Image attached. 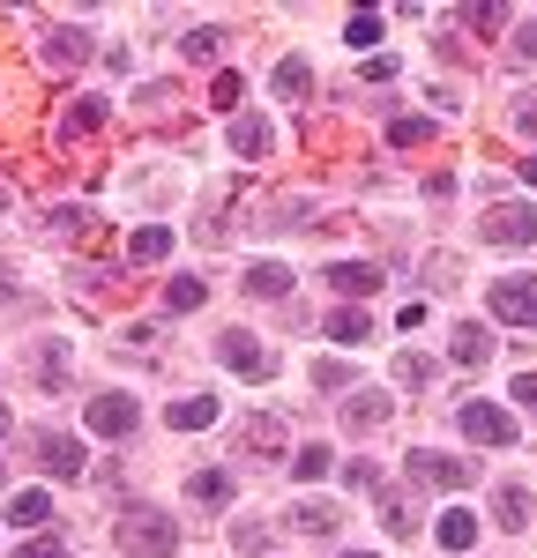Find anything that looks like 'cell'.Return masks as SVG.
I'll list each match as a JSON object with an SVG mask.
<instances>
[{
  "mask_svg": "<svg viewBox=\"0 0 537 558\" xmlns=\"http://www.w3.org/2000/svg\"><path fill=\"white\" fill-rule=\"evenodd\" d=\"M165 305H172V313H202V305H210V283H202V276H172V283H165Z\"/></svg>",
  "mask_w": 537,
  "mask_h": 558,
  "instance_id": "22",
  "label": "cell"
},
{
  "mask_svg": "<svg viewBox=\"0 0 537 558\" xmlns=\"http://www.w3.org/2000/svg\"><path fill=\"white\" fill-rule=\"evenodd\" d=\"M344 558H373V551H344Z\"/></svg>",
  "mask_w": 537,
  "mask_h": 558,
  "instance_id": "45",
  "label": "cell"
},
{
  "mask_svg": "<svg viewBox=\"0 0 537 558\" xmlns=\"http://www.w3.org/2000/svg\"><path fill=\"white\" fill-rule=\"evenodd\" d=\"M321 276H329V291H344V299H373V291H389V260H329Z\"/></svg>",
  "mask_w": 537,
  "mask_h": 558,
  "instance_id": "5",
  "label": "cell"
},
{
  "mask_svg": "<svg viewBox=\"0 0 537 558\" xmlns=\"http://www.w3.org/2000/svg\"><path fill=\"white\" fill-rule=\"evenodd\" d=\"M515 52H523V60H537V15H523V31H515Z\"/></svg>",
  "mask_w": 537,
  "mask_h": 558,
  "instance_id": "39",
  "label": "cell"
},
{
  "mask_svg": "<svg viewBox=\"0 0 537 558\" xmlns=\"http://www.w3.org/2000/svg\"><path fill=\"white\" fill-rule=\"evenodd\" d=\"M403 470L418 476V484H433V492H463V484H470V462H463V454H441V447H410Z\"/></svg>",
  "mask_w": 537,
  "mask_h": 558,
  "instance_id": "3",
  "label": "cell"
},
{
  "mask_svg": "<svg viewBox=\"0 0 537 558\" xmlns=\"http://www.w3.org/2000/svg\"><path fill=\"white\" fill-rule=\"evenodd\" d=\"M217 357L239 373V380H268V350L254 343L247 328H224V336H217Z\"/></svg>",
  "mask_w": 537,
  "mask_h": 558,
  "instance_id": "8",
  "label": "cell"
},
{
  "mask_svg": "<svg viewBox=\"0 0 537 558\" xmlns=\"http://www.w3.org/2000/svg\"><path fill=\"white\" fill-rule=\"evenodd\" d=\"M433 536H441V551H470V544H478V514H463V507H448V514L433 521Z\"/></svg>",
  "mask_w": 537,
  "mask_h": 558,
  "instance_id": "15",
  "label": "cell"
},
{
  "mask_svg": "<svg viewBox=\"0 0 537 558\" xmlns=\"http://www.w3.org/2000/svg\"><path fill=\"white\" fill-rule=\"evenodd\" d=\"M231 544H239V551H268V521H239Z\"/></svg>",
  "mask_w": 537,
  "mask_h": 558,
  "instance_id": "36",
  "label": "cell"
},
{
  "mask_svg": "<svg viewBox=\"0 0 537 558\" xmlns=\"http://www.w3.org/2000/svg\"><path fill=\"white\" fill-rule=\"evenodd\" d=\"M179 52H187V60H217L224 38H217V31H187V38H179Z\"/></svg>",
  "mask_w": 537,
  "mask_h": 558,
  "instance_id": "33",
  "label": "cell"
},
{
  "mask_svg": "<svg viewBox=\"0 0 537 558\" xmlns=\"http://www.w3.org/2000/svg\"><path fill=\"white\" fill-rule=\"evenodd\" d=\"M247 454L254 462H284V417H247Z\"/></svg>",
  "mask_w": 537,
  "mask_h": 558,
  "instance_id": "14",
  "label": "cell"
},
{
  "mask_svg": "<svg viewBox=\"0 0 537 558\" xmlns=\"http://www.w3.org/2000/svg\"><path fill=\"white\" fill-rule=\"evenodd\" d=\"M329 336H336V343H366V336H373V313H358V305H336V313H329Z\"/></svg>",
  "mask_w": 537,
  "mask_h": 558,
  "instance_id": "24",
  "label": "cell"
},
{
  "mask_svg": "<svg viewBox=\"0 0 537 558\" xmlns=\"http://www.w3.org/2000/svg\"><path fill=\"white\" fill-rule=\"evenodd\" d=\"M179 521L157 514V507H120V551L128 558H172Z\"/></svg>",
  "mask_w": 537,
  "mask_h": 558,
  "instance_id": "1",
  "label": "cell"
},
{
  "mask_svg": "<svg viewBox=\"0 0 537 558\" xmlns=\"http://www.w3.org/2000/svg\"><path fill=\"white\" fill-rule=\"evenodd\" d=\"M8 425H15V417H8V402H0V439H8Z\"/></svg>",
  "mask_w": 537,
  "mask_h": 558,
  "instance_id": "43",
  "label": "cell"
},
{
  "mask_svg": "<svg viewBox=\"0 0 537 558\" xmlns=\"http://www.w3.org/2000/svg\"><path fill=\"white\" fill-rule=\"evenodd\" d=\"M455 15H463V23H470V31H508V8H492V0H470V8H455Z\"/></svg>",
  "mask_w": 537,
  "mask_h": 558,
  "instance_id": "28",
  "label": "cell"
},
{
  "mask_svg": "<svg viewBox=\"0 0 537 558\" xmlns=\"http://www.w3.org/2000/svg\"><path fill=\"white\" fill-rule=\"evenodd\" d=\"M307 89H313V68L299 60V52H291V60H276V97H284V105H299Z\"/></svg>",
  "mask_w": 537,
  "mask_h": 558,
  "instance_id": "18",
  "label": "cell"
},
{
  "mask_svg": "<svg viewBox=\"0 0 537 558\" xmlns=\"http://www.w3.org/2000/svg\"><path fill=\"white\" fill-rule=\"evenodd\" d=\"M448 357H455V365H486L492 357V328L486 320H455V328H448Z\"/></svg>",
  "mask_w": 537,
  "mask_h": 558,
  "instance_id": "10",
  "label": "cell"
},
{
  "mask_svg": "<svg viewBox=\"0 0 537 558\" xmlns=\"http://www.w3.org/2000/svg\"><path fill=\"white\" fill-rule=\"evenodd\" d=\"M187 499H202V507L217 514L224 499H231V476H224V470H194V476H187Z\"/></svg>",
  "mask_w": 537,
  "mask_h": 558,
  "instance_id": "19",
  "label": "cell"
},
{
  "mask_svg": "<svg viewBox=\"0 0 537 558\" xmlns=\"http://www.w3.org/2000/svg\"><path fill=\"white\" fill-rule=\"evenodd\" d=\"M455 425H463V439H478V447H515V439H523L515 417H508L500 402H463V417H455Z\"/></svg>",
  "mask_w": 537,
  "mask_h": 558,
  "instance_id": "4",
  "label": "cell"
},
{
  "mask_svg": "<svg viewBox=\"0 0 537 558\" xmlns=\"http://www.w3.org/2000/svg\"><path fill=\"white\" fill-rule=\"evenodd\" d=\"M8 521L31 536V529H45V521H52V499H45V492H15V499H8Z\"/></svg>",
  "mask_w": 537,
  "mask_h": 558,
  "instance_id": "17",
  "label": "cell"
},
{
  "mask_svg": "<svg viewBox=\"0 0 537 558\" xmlns=\"http://www.w3.org/2000/svg\"><path fill=\"white\" fill-rule=\"evenodd\" d=\"M492 313L508 328H537V276H500L492 283Z\"/></svg>",
  "mask_w": 537,
  "mask_h": 558,
  "instance_id": "6",
  "label": "cell"
},
{
  "mask_svg": "<svg viewBox=\"0 0 537 558\" xmlns=\"http://www.w3.org/2000/svg\"><path fill=\"white\" fill-rule=\"evenodd\" d=\"M0 484H8V470H0Z\"/></svg>",
  "mask_w": 537,
  "mask_h": 558,
  "instance_id": "46",
  "label": "cell"
},
{
  "mask_svg": "<svg viewBox=\"0 0 537 558\" xmlns=\"http://www.w3.org/2000/svg\"><path fill=\"white\" fill-rule=\"evenodd\" d=\"M515 134H530V142H537V97H523V105H515Z\"/></svg>",
  "mask_w": 537,
  "mask_h": 558,
  "instance_id": "40",
  "label": "cell"
},
{
  "mask_svg": "<svg viewBox=\"0 0 537 558\" xmlns=\"http://www.w3.org/2000/svg\"><path fill=\"white\" fill-rule=\"evenodd\" d=\"M45 52H52L60 68H75V60H90V31H75V23H60V31L45 38Z\"/></svg>",
  "mask_w": 537,
  "mask_h": 558,
  "instance_id": "20",
  "label": "cell"
},
{
  "mask_svg": "<svg viewBox=\"0 0 537 558\" xmlns=\"http://www.w3.org/2000/svg\"><path fill=\"white\" fill-rule=\"evenodd\" d=\"M492 521H500L508 536H515V529H530V492H515V484H500V492H492Z\"/></svg>",
  "mask_w": 537,
  "mask_h": 558,
  "instance_id": "16",
  "label": "cell"
},
{
  "mask_svg": "<svg viewBox=\"0 0 537 558\" xmlns=\"http://www.w3.org/2000/svg\"><path fill=\"white\" fill-rule=\"evenodd\" d=\"M313 380H321V395H351V365H336V357H321V365H313Z\"/></svg>",
  "mask_w": 537,
  "mask_h": 558,
  "instance_id": "30",
  "label": "cell"
},
{
  "mask_svg": "<svg viewBox=\"0 0 537 558\" xmlns=\"http://www.w3.org/2000/svg\"><path fill=\"white\" fill-rule=\"evenodd\" d=\"M15 558H68V544H60V536H23Z\"/></svg>",
  "mask_w": 537,
  "mask_h": 558,
  "instance_id": "37",
  "label": "cell"
},
{
  "mask_svg": "<svg viewBox=\"0 0 537 558\" xmlns=\"http://www.w3.org/2000/svg\"><path fill=\"white\" fill-rule=\"evenodd\" d=\"M268 142H276V128H268L262 112H239V120H231V149H239V157H268Z\"/></svg>",
  "mask_w": 537,
  "mask_h": 558,
  "instance_id": "13",
  "label": "cell"
},
{
  "mask_svg": "<svg viewBox=\"0 0 537 558\" xmlns=\"http://www.w3.org/2000/svg\"><path fill=\"white\" fill-rule=\"evenodd\" d=\"M523 186H537V157H523Z\"/></svg>",
  "mask_w": 537,
  "mask_h": 558,
  "instance_id": "42",
  "label": "cell"
},
{
  "mask_svg": "<svg viewBox=\"0 0 537 558\" xmlns=\"http://www.w3.org/2000/svg\"><path fill=\"white\" fill-rule=\"evenodd\" d=\"M128 254L134 260H165V254H172V231H165V223H142V231L128 239Z\"/></svg>",
  "mask_w": 537,
  "mask_h": 558,
  "instance_id": "26",
  "label": "cell"
},
{
  "mask_svg": "<svg viewBox=\"0 0 537 558\" xmlns=\"http://www.w3.org/2000/svg\"><path fill=\"white\" fill-rule=\"evenodd\" d=\"M433 142V120H389V149H418Z\"/></svg>",
  "mask_w": 537,
  "mask_h": 558,
  "instance_id": "29",
  "label": "cell"
},
{
  "mask_svg": "<svg viewBox=\"0 0 537 558\" xmlns=\"http://www.w3.org/2000/svg\"><path fill=\"white\" fill-rule=\"evenodd\" d=\"M0 216H8V186H0Z\"/></svg>",
  "mask_w": 537,
  "mask_h": 558,
  "instance_id": "44",
  "label": "cell"
},
{
  "mask_svg": "<svg viewBox=\"0 0 537 558\" xmlns=\"http://www.w3.org/2000/svg\"><path fill=\"white\" fill-rule=\"evenodd\" d=\"M97 128H105V105H97V97H75V105H68V120H60L68 142H83V134H97Z\"/></svg>",
  "mask_w": 537,
  "mask_h": 558,
  "instance_id": "21",
  "label": "cell"
},
{
  "mask_svg": "<svg viewBox=\"0 0 537 558\" xmlns=\"http://www.w3.org/2000/svg\"><path fill=\"white\" fill-rule=\"evenodd\" d=\"M291 476H299V484L329 476V447H299V454H291Z\"/></svg>",
  "mask_w": 537,
  "mask_h": 558,
  "instance_id": "32",
  "label": "cell"
},
{
  "mask_svg": "<svg viewBox=\"0 0 537 558\" xmlns=\"http://www.w3.org/2000/svg\"><path fill=\"white\" fill-rule=\"evenodd\" d=\"M508 395H515V402H523V410H537V373H523V380L508 387Z\"/></svg>",
  "mask_w": 537,
  "mask_h": 558,
  "instance_id": "41",
  "label": "cell"
},
{
  "mask_svg": "<svg viewBox=\"0 0 537 558\" xmlns=\"http://www.w3.org/2000/svg\"><path fill=\"white\" fill-rule=\"evenodd\" d=\"M344 476H351V492H373V484H381V470H373V462H351Z\"/></svg>",
  "mask_w": 537,
  "mask_h": 558,
  "instance_id": "38",
  "label": "cell"
},
{
  "mask_svg": "<svg viewBox=\"0 0 537 558\" xmlns=\"http://www.w3.org/2000/svg\"><path fill=\"white\" fill-rule=\"evenodd\" d=\"M291 529H307V536H329V529H336V507H321V499H299V507H291Z\"/></svg>",
  "mask_w": 537,
  "mask_h": 558,
  "instance_id": "27",
  "label": "cell"
},
{
  "mask_svg": "<svg viewBox=\"0 0 537 558\" xmlns=\"http://www.w3.org/2000/svg\"><path fill=\"white\" fill-rule=\"evenodd\" d=\"M344 38H351L358 52H366V45H381V15H373V8H358L351 23H344Z\"/></svg>",
  "mask_w": 537,
  "mask_h": 558,
  "instance_id": "31",
  "label": "cell"
},
{
  "mask_svg": "<svg viewBox=\"0 0 537 558\" xmlns=\"http://www.w3.org/2000/svg\"><path fill=\"white\" fill-rule=\"evenodd\" d=\"M239 97H247L239 75H217V83H210V105H217V112H239Z\"/></svg>",
  "mask_w": 537,
  "mask_h": 558,
  "instance_id": "34",
  "label": "cell"
},
{
  "mask_svg": "<svg viewBox=\"0 0 537 558\" xmlns=\"http://www.w3.org/2000/svg\"><path fill=\"white\" fill-rule=\"evenodd\" d=\"M38 470L45 476H83L90 470L83 439H68V432H38Z\"/></svg>",
  "mask_w": 537,
  "mask_h": 558,
  "instance_id": "9",
  "label": "cell"
},
{
  "mask_svg": "<svg viewBox=\"0 0 537 558\" xmlns=\"http://www.w3.org/2000/svg\"><path fill=\"white\" fill-rule=\"evenodd\" d=\"M344 425L351 432L389 425V387H358V395H344Z\"/></svg>",
  "mask_w": 537,
  "mask_h": 558,
  "instance_id": "11",
  "label": "cell"
},
{
  "mask_svg": "<svg viewBox=\"0 0 537 558\" xmlns=\"http://www.w3.org/2000/svg\"><path fill=\"white\" fill-rule=\"evenodd\" d=\"M68 365H75L68 343H45L38 350V387H45V395H60V387H68Z\"/></svg>",
  "mask_w": 537,
  "mask_h": 558,
  "instance_id": "23",
  "label": "cell"
},
{
  "mask_svg": "<svg viewBox=\"0 0 537 558\" xmlns=\"http://www.w3.org/2000/svg\"><path fill=\"white\" fill-rule=\"evenodd\" d=\"M165 425H172V432H202V425H217V395H179L172 410H165Z\"/></svg>",
  "mask_w": 537,
  "mask_h": 558,
  "instance_id": "12",
  "label": "cell"
},
{
  "mask_svg": "<svg viewBox=\"0 0 537 558\" xmlns=\"http://www.w3.org/2000/svg\"><path fill=\"white\" fill-rule=\"evenodd\" d=\"M396 380L426 387V380H433V357H418V350H403V357H396Z\"/></svg>",
  "mask_w": 537,
  "mask_h": 558,
  "instance_id": "35",
  "label": "cell"
},
{
  "mask_svg": "<svg viewBox=\"0 0 537 558\" xmlns=\"http://www.w3.org/2000/svg\"><path fill=\"white\" fill-rule=\"evenodd\" d=\"M142 432V402L134 395H90V439H134Z\"/></svg>",
  "mask_w": 537,
  "mask_h": 558,
  "instance_id": "2",
  "label": "cell"
},
{
  "mask_svg": "<svg viewBox=\"0 0 537 558\" xmlns=\"http://www.w3.org/2000/svg\"><path fill=\"white\" fill-rule=\"evenodd\" d=\"M486 231L492 246H530V231H537V216H530V202H500V209H486Z\"/></svg>",
  "mask_w": 537,
  "mask_h": 558,
  "instance_id": "7",
  "label": "cell"
},
{
  "mask_svg": "<svg viewBox=\"0 0 537 558\" xmlns=\"http://www.w3.org/2000/svg\"><path fill=\"white\" fill-rule=\"evenodd\" d=\"M291 291V276L276 268V260H262V268H247V299H284Z\"/></svg>",
  "mask_w": 537,
  "mask_h": 558,
  "instance_id": "25",
  "label": "cell"
}]
</instances>
